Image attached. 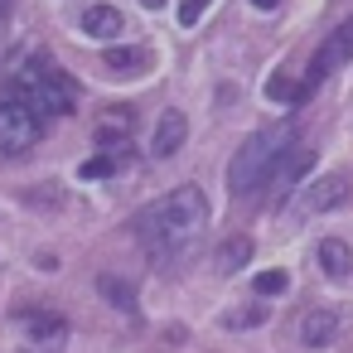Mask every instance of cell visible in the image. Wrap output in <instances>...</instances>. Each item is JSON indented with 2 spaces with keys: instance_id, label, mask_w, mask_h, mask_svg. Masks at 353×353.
I'll list each match as a JSON object with an SVG mask.
<instances>
[{
  "instance_id": "14",
  "label": "cell",
  "mask_w": 353,
  "mask_h": 353,
  "mask_svg": "<svg viewBox=\"0 0 353 353\" xmlns=\"http://www.w3.org/2000/svg\"><path fill=\"white\" fill-rule=\"evenodd\" d=\"M319 266H324V276L343 281V276L353 271V252H348V242H339V237L319 242Z\"/></svg>"
},
{
  "instance_id": "13",
  "label": "cell",
  "mask_w": 353,
  "mask_h": 353,
  "mask_svg": "<svg viewBox=\"0 0 353 353\" xmlns=\"http://www.w3.org/2000/svg\"><path fill=\"white\" fill-rule=\"evenodd\" d=\"M102 63H107V73H141L150 63V54L141 44H112V49H102Z\"/></svg>"
},
{
  "instance_id": "7",
  "label": "cell",
  "mask_w": 353,
  "mask_h": 353,
  "mask_svg": "<svg viewBox=\"0 0 353 353\" xmlns=\"http://www.w3.org/2000/svg\"><path fill=\"white\" fill-rule=\"evenodd\" d=\"M310 165H314V150H310V145H290V150L281 155V165L271 170V179L261 184V194H266V199H285V194L305 179Z\"/></svg>"
},
{
  "instance_id": "1",
  "label": "cell",
  "mask_w": 353,
  "mask_h": 353,
  "mask_svg": "<svg viewBox=\"0 0 353 353\" xmlns=\"http://www.w3.org/2000/svg\"><path fill=\"white\" fill-rule=\"evenodd\" d=\"M203 228H208V199H203L199 184L170 189L165 199H155V203L136 218V237H141V247H145V256H150L155 266L179 261V256L203 237Z\"/></svg>"
},
{
  "instance_id": "6",
  "label": "cell",
  "mask_w": 353,
  "mask_h": 353,
  "mask_svg": "<svg viewBox=\"0 0 353 353\" xmlns=\"http://www.w3.org/2000/svg\"><path fill=\"white\" fill-rule=\"evenodd\" d=\"M348 199H353V174H348V170H334V174L314 179V184L300 194V208H305V213H334V208H343Z\"/></svg>"
},
{
  "instance_id": "21",
  "label": "cell",
  "mask_w": 353,
  "mask_h": 353,
  "mask_svg": "<svg viewBox=\"0 0 353 353\" xmlns=\"http://www.w3.org/2000/svg\"><path fill=\"white\" fill-rule=\"evenodd\" d=\"M6 34H10V0H0V54H6Z\"/></svg>"
},
{
  "instance_id": "3",
  "label": "cell",
  "mask_w": 353,
  "mask_h": 353,
  "mask_svg": "<svg viewBox=\"0 0 353 353\" xmlns=\"http://www.w3.org/2000/svg\"><path fill=\"white\" fill-rule=\"evenodd\" d=\"M290 145H295V121H276V126L252 131V136L237 145L232 165H228V189H232L237 199L261 194V184L271 179V170L281 165V155H285Z\"/></svg>"
},
{
  "instance_id": "8",
  "label": "cell",
  "mask_w": 353,
  "mask_h": 353,
  "mask_svg": "<svg viewBox=\"0 0 353 353\" xmlns=\"http://www.w3.org/2000/svg\"><path fill=\"white\" fill-rule=\"evenodd\" d=\"M131 107H107L102 117H97V145L107 150V155H121V160H131Z\"/></svg>"
},
{
  "instance_id": "10",
  "label": "cell",
  "mask_w": 353,
  "mask_h": 353,
  "mask_svg": "<svg viewBox=\"0 0 353 353\" xmlns=\"http://www.w3.org/2000/svg\"><path fill=\"white\" fill-rule=\"evenodd\" d=\"M339 329H343V314L339 310H310L300 319V343L305 348H324V343L339 339Z\"/></svg>"
},
{
  "instance_id": "18",
  "label": "cell",
  "mask_w": 353,
  "mask_h": 353,
  "mask_svg": "<svg viewBox=\"0 0 353 353\" xmlns=\"http://www.w3.org/2000/svg\"><path fill=\"white\" fill-rule=\"evenodd\" d=\"M261 319H266V310H261V305H247V310H228L223 324H228V329H256Z\"/></svg>"
},
{
  "instance_id": "15",
  "label": "cell",
  "mask_w": 353,
  "mask_h": 353,
  "mask_svg": "<svg viewBox=\"0 0 353 353\" xmlns=\"http://www.w3.org/2000/svg\"><path fill=\"white\" fill-rule=\"evenodd\" d=\"M97 295H102L107 305L136 314V285H131V281H121V276H97Z\"/></svg>"
},
{
  "instance_id": "22",
  "label": "cell",
  "mask_w": 353,
  "mask_h": 353,
  "mask_svg": "<svg viewBox=\"0 0 353 353\" xmlns=\"http://www.w3.org/2000/svg\"><path fill=\"white\" fill-rule=\"evenodd\" d=\"M252 6H256V10H276V6H281V0H252Z\"/></svg>"
},
{
  "instance_id": "9",
  "label": "cell",
  "mask_w": 353,
  "mask_h": 353,
  "mask_svg": "<svg viewBox=\"0 0 353 353\" xmlns=\"http://www.w3.org/2000/svg\"><path fill=\"white\" fill-rule=\"evenodd\" d=\"M184 136H189V121H184V112H165L160 121H155V136H150V155L155 160H170L179 145H184Z\"/></svg>"
},
{
  "instance_id": "5",
  "label": "cell",
  "mask_w": 353,
  "mask_h": 353,
  "mask_svg": "<svg viewBox=\"0 0 353 353\" xmlns=\"http://www.w3.org/2000/svg\"><path fill=\"white\" fill-rule=\"evenodd\" d=\"M348 59H353V15H348V20H343L319 49H314V59H310V68H305V78H300V102H305L329 73H339Z\"/></svg>"
},
{
  "instance_id": "16",
  "label": "cell",
  "mask_w": 353,
  "mask_h": 353,
  "mask_svg": "<svg viewBox=\"0 0 353 353\" xmlns=\"http://www.w3.org/2000/svg\"><path fill=\"white\" fill-rule=\"evenodd\" d=\"M213 261H218V271H228V276H232V271H242V266L252 261V237H228V242L218 247V256H213Z\"/></svg>"
},
{
  "instance_id": "12",
  "label": "cell",
  "mask_w": 353,
  "mask_h": 353,
  "mask_svg": "<svg viewBox=\"0 0 353 353\" xmlns=\"http://www.w3.org/2000/svg\"><path fill=\"white\" fill-rule=\"evenodd\" d=\"M20 324H25V334H30V339H44V343H54V339H63V334H68V319H63L59 310H25V314H20Z\"/></svg>"
},
{
  "instance_id": "11",
  "label": "cell",
  "mask_w": 353,
  "mask_h": 353,
  "mask_svg": "<svg viewBox=\"0 0 353 353\" xmlns=\"http://www.w3.org/2000/svg\"><path fill=\"white\" fill-rule=\"evenodd\" d=\"M78 25H83V34H92V39H117V34H121V10L107 6V0H97V6H88V10L78 15Z\"/></svg>"
},
{
  "instance_id": "4",
  "label": "cell",
  "mask_w": 353,
  "mask_h": 353,
  "mask_svg": "<svg viewBox=\"0 0 353 353\" xmlns=\"http://www.w3.org/2000/svg\"><path fill=\"white\" fill-rule=\"evenodd\" d=\"M39 141H44V121H39L30 107H20L15 97L0 102V160H20V155H30Z\"/></svg>"
},
{
  "instance_id": "19",
  "label": "cell",
  "mask_w": 353,
  "mask_h": 353,
  "mask_svg": "<svg viewBox=\"0 0 353 353\" xmlns=\"http://www.w3.org/2000/svg\"><path fill=\"white\" fill-rule=\"evenodd\" d=\"M285 285H290L285 271H261V276H256V295H281Z\"/></svg>"
},
{
  "instance_id": "20",
  "label": "cell",
  "mask_w": 353,
  "mask_h": 353,
  "mask_svg": "<svg viewBox=\"0 0 353 353\" xmlns=\"http://www.w3.org/2000/svg\"><path fill=\"white\" fill-rule=\"evenodd\" d=\"M213 6V0H179V25L184 30H194L199 20H203V10Z\"/></svg>"
},
{
  "instance_id": "2",
  "label": "cell",
  "mask_w": 353,
  "mask_h": 353,
  "mask_svg": "<svg viewBox=\"0 0 353 353\" xmlns=\"http://www.w3.org/2000/svg\"><path fill=\"white\" fill-rule=\"evenodd\" d=\"M10 97H15L20 107H30L39 121L68 117V112L78 107L73 78H68L44 49H30L25 59H15V68H10Z\"/></svg>"
},
{
  "instance_id": "23",
  "label": "cell",
  "mask_w": 353,
  "mask_h": 353,
  "mask_svg": "<svg viewBox=\"0 0 353 353\" xmlns=\"http://www.w3.org/2000/svg\"><path fill=\"white\" fill-rule=\"evenodd\" d=\"M141 6H145V10H160V6H165V0H141Z\"/></svg>"
},
{
  "instance_id": "17",
  "label": "cell",
  "mask_w": 353,
  "mask_h": 353,
  "mask_svg": "<svg viewBox=\"0 0 353 353\" xmlns=\"http://www.w3.org/2000/svg\"><path fill=\"white\" fill-rule=\"evenodd\" d=\"M121 165H126L121 155H107V150H102V155H92V160L83 165V179H112Z\"/></svg>"
}]
</instances>
